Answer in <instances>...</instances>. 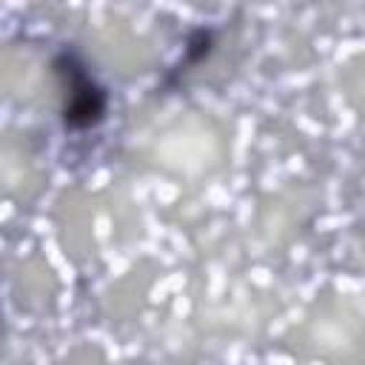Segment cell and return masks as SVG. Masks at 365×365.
Returning <instances> with one entry per match:
<instances>
[{
  "mask_svg": "<svg viewBox=\"0 0 365 365\" xmlns=\"http://www.w3.org/2000/svg\"><path fill=\"white\" fill-rule=\"evenodd\" d=\"M57 74L66 80V108H63L66 125L88 128V125L100 123V117L106 111V97L94 86V80L86 74V68L74 57L63 54L57 60Z\"/></svg>",
  "mask_w": 365,
  "mask_h": 365,
  "instance_id": "obj_1",
  "label": "cell"
}]
</instances>
